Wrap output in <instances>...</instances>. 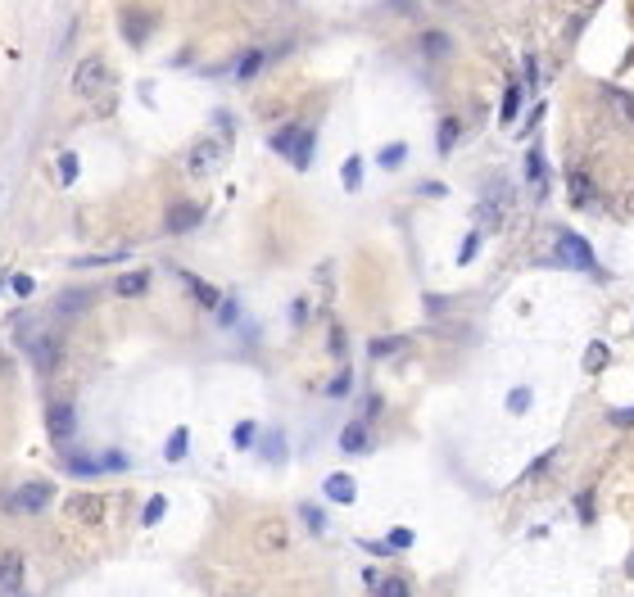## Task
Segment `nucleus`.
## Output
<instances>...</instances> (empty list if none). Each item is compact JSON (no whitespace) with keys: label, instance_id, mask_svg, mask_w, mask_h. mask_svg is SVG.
<instances>
[{"label":"nucleus","instance_id":"nucleus-40","mask_svg":"<svg viewBox=\"0 0 634 597\" xmlns=\"http://www.w3.org/2000/svg\"><path fill=\"white\" fill-rule=\"evenodd\" d=\"M476 249H480V236L472 231V236L463 240V254H458V258H463V263H472V258H476Z\"/></svg>","mask_w":634,"mask_h":597},{"label":"nucleus","instance_id":"nucleus-41","mask_svg":"<svg viewBox=\"0 0 634 597\" xmlns=\"http://www.w3.org/2000/svg\"><path fill=\"white\" fill-rule=\"evenodd\" d=\"M326 394H331V398H340V394H349V371H344V375H335V380H331V389H326Z\"/></svg>","mask_w":634,"mask_h":597},{"label":"nucleus","instance_id":"nucleus-20","mask_svg":"<svg viewBox=\"0 0 634 597\" xmlns=\"http://www.w3.org/2000/svg\"><path fill=\"white\" fill-rule=\"evenodd\" d=\"M258 69H263V50H249L245 59H240V69H236V77L240 82H249V77H254Z\"/></svg>","mask_w":634,"mask_h":597},{"label":"nucleus","instance_id":"nucleus-37","mask_svg":"<svg viewBox=\"0 0 634 597\" xmlns=\"http://www.w3.org/2000/svg\"><path fill=\"white\" fill-rule=\"evenodd\" d=\"M9 285H14V294H18V298H27V294L36 290V285H32V276H23V272H18V276H9Z\"/></svg>","mask_w":634,"mask_h":597},{"label":"nucleus","instance_id":"nucleus-19","mask_svg":"<svg viewBox=\"0 0 634 597\" xmlns=\"http://www.w3.org/2000/svg\"><path fill=\"white\" fill-rule=\"evenodd\" d=\"M300 131H304V127H295V122H290V127H281V131L272 136V150L290 154V150H295V141H300Z\"/></svg>","mask_w":634,"mask_h":597},{"label":"nucleus","instance_id":"nucleus-17","mask_svg":"<svg viewBox=\"0 0 634 597\" xmlns=\"http://www.w3.org/2000/svg\"><path fill=\"white\" fill-rule=\"evenodd\" d=\"M516 109H521V86H507V95H503V127L516 122Z\"/></svg>","mask_w":634,"mask_h":597},{"label":"nucleus","instance_id":"nucleus-32","mask_svg":"<svg viewBox=\"0 0 634 597\" xmlns=\"http://www.w3.org/2000/svg\"><path fill=\"white\" fill-rule=\"evenodd\" d=\"M376 597H412V593H408V584H403V580H386L376 589Z\"/></svg>","mask_w":634,"mask_h":597},{"label":"nucleus","instance_id":"nucleus-16","mask_svg":"<svg viewBox=\"0 0 634 597\" xmlns=\"http://www.w3.org/2000/svg\"><path fill=\"white\" fill-rule=\"evenodd\" d=\"M290 163L295 168H309L313 163V131H300V141H295V150H290Z\"/></svg>","mask_w":634,"mask_h":597},{"label":"nucleus","instance_id":"nucleus-12","mask_svg":"<svg viewBox=\"0 0 634 597\" xmlns=\"http://www.w3.org/2000/svg\"><path fill=\"white\" fill-rule=\"evenodd\" d=\"M326 498H331V503H353V498H358V489H353V475H344V470L326 475Z\"/></svg>","mask_w":634,"mask_h":597},{"label":"nucleus","instance_id":"nucleus-25","mask_svg":"<svg viewBox=\"0 0 634 597\" xmlns=\"http://www.w3.org/2000/svg\"><path fill=\"white\" fill-rule=\"evenodd\" d=\"M59 181H64V186L78 181V154H59Z\"/></svg>","mask_w":634,"mask_h":597},{"label":"nucleus","instance_id":"nucleus-9","mask_svg":"<svg viewBox=\"0 0 634 597\" xmlns=\"http://www.w3.org/2000/svg\"><path fill=\"white\" fill-rule=\"evenodd\" d=\"M223 145H218V141H199L195 150H190V159H186V168L195 172V177H204V172H213V163L223 159V154H218Z\"/></svg>","mask_w":634,"mask_h":597},{"label":"nucleus","instance_id":"nucleus-42","mask_svg":"<svg viewBox=\"0 0 634 597\" xmlns=\"http://www.w3.org/2000/svg\"><path fill=\"white\" fill-rule=\"evenodd\" d=\"M575 507H580V521L589 525V521H593V498H589V494H580V503H575Z\"/></svg>","mask_w":634,"mask_h":597},{"label":"nucleus","instance_id":"nucleus-35","mask_svg":"<svg viewBox=\"0 0 634 597\" xmlns=\"http://www.w3.org/2000/svg\"><path fill=\"white\" fill-rule=\"evenodd\" d=\"M403 154H408L403 145H386V150H381V168H399V163H403Z\"/></svg>","mask_w":634,"mask_h":597},{"label":"nucleus","instance_id":"nucleus-11","mask_svg":"<svg viewBox=\"0 0 634 597\" xmlns=\"http://www.w3.org/2000/svg\"><path fill=\"white\" fill-rule=\"evenodd\" d=\"M100 512H104V498H95V494H78V498H69V516H78V521H86V525L100 521Z\"/></svg>","mask_w":634,"mask_h":597},{"label":"nucleus","instance_id":"nucleus-3","mask_svg":"<svg viewBox=\"0 0 634 597\" xmlns=\"http://www.w3.org/2000/svg\"><path fill=\"white\" fill-rule=\"evenodd\" d=\"M23 349L32 353V362H36L41 375H50L59 367V340H55V335H23Z\"/></svg>","mask_w":634,"mask_h":597},{"label":"nucleus","instance_id":"nucleus-18","mask_svg":"<svg viewBox=\"0 0 634 597\" xmlns=\"http://www.w3.org/2000/svg\"><path fill=\"white\" fill-rule=\"evenodd\" d=\"M553 461H557V448H549V452H544L540 461H530V466H526V475H521V480H540V475H549V470H553Z\"/></svg>","mask_w":634,"mask_h":597},{"label":"nucleus","instance_id":"nucleus-15","mask_svg":"<svg viewBox=\"0 0 634 597\" xmlns=\"http://www.w3.org/2000/svg\"><path fill=\"white\" fill-rule=\"evenodd\" d=\"M186 285H190V294H195L204 308H218V303H223V294H218L209 281H199V276H190V272H186Z\"/></svg>","mask_w":634,"mask_h":597},{"label":"nucleus","instance_id":"nucleus-47","mask_svg":"<svg viewBox=\"0 0 634 597\" xmlns=\"http://www.w3.org/2000/svg\"><path fill=\"white\" fill-rule=\"evenodd\" d=\"M626 570H630V575H634V556H630V566H626Z\"/></svg>","mask_w":634,"mask_h":597},{"label":"nucleus","instance_id":"nucleus-5","mask_svg":"<svg viewBox=\"0 0 634 597\" xmlns=\"http://www.w3.org/2000/svg\"><path fill=\"white\" fill-rule=\"evenodd\" d=\"M199 217H204V208H199V204H186V199H181V204H172V208H168L163 226H168L172 236H186V231H195V226H199Z\"/></svg>","mask_w":634,"mask_h":597},{"label":"nucleus","instance_id":"nucleus-45","mask_svg":"<svg viewBox=\"0 0 634 597\" xmlns=\"http://www.w3.org/2000/svg\"><path fill=\"white\" fill-rule=\"evenodd\" d=\"M218 317H223V322H236V303H218Z\"/></svg>","mask_w":634,"mask_h":597},{"label":"nucleus","instance_id":"nucleus-7","mask_svg":"<svg viewBox=\"0 0 634 597\" xmlns=\"http://www.w3.org/2000/svg\"><path fill=\"white\" fill-rule=\"evenodd\" d=\"M18 589H23V556L0 552V597H18Z\"/></svg>","mask_w":634,"mask_h":597},{"label":"nucleus","instance_id":"nucleus-2","mask_svg":"<svg viewBox=\"0 0 634 597\" xmlns=\"http://www.w3.org/2000/svg\"><path fill=\"white\" fill-rule=\"evenodd\" d=\"M73 430H78V408H73V403H55V408H45V435H50L55 444H69Z\"/></svg>","mask_w":634,"mask_h":597},{"label":"nucleus","instance_id":"nucleus-10","mask_svg":"<svg viewBox=\"0 0 634 597\" xmlns=\"http://www.w3.org/2000/svg\"><path fill=\"white\" fill-rule=\"evenodd\" d=\"M286 525L281 521H263L258 525V534H254V543H258V552H286Z\"/></svg>","mask_w":634,"mask_h":597},{"label":"nucleus","instance_id":"nucleus-14","mask_svg":"<svg viewBox=\"0 0 634 597\" xmlns=\"http://www.w3.org/2000/svg\"><path fill=\"white\" fill-rule=\"evenodd\" d=\"M340 448L344 452H362L367 448V426H362V421H349V426L340 430Z\"/></svg>","mask_w":634,"mask_h":597},{"label":"nucleus","instance_id":"nucleus-44","mask_svg":"<svg viewBox=\"0 0 634 597\" xmlns=\"http://www.w3.org/2000/svg\"><path fill=\"white\" fill-rule=\"evenodd\" d=\"M571 186H575V199L584 204V199H589V181H584V177H571Z\"/></svg>","mask_w":634,"mask_h":597},{"label":"nucleus","instance_id":"nucleus-21","mask_svg":"<svg viewBox=\"0 0 634 597\" xmlns=\"http://www.w3.org/2000/svg\"><path fill=\"white\" fill-rule=\"evenodd\" d=\"M458 131H463V127H458V118H444V122H439V154H449V150H453Z\"/></svg>","mask_w":634,"mask_h":597},{"label":"nucleus","instance_id":"nucleus-43","mask_svg":"<svg viewBox=\"0 0 634 597\" xmlns=\"http://www.w3.org/2000/svg\"><path fill=\"white\" fill-rule=\"evenodd\" d=\"M612 426H634V408H621V412H612Z\"/></svg>","mask_w":634,"mask_h":597},{"label":"nucleus","instance_id":"nucleus-46","mask_svg":"<svg viewBox=\"0 0 634 597\" xmlns=\"http://www.w3.org/2000/svg\"><path fill=\"white\" fill-rule=\"evenodd\" d=\"M331 353H344V331H331Z\"/></svg>","mask_w":634,"mask_h":597},{"label":"nucleus","instance_id":"nucleus-38","mask_svg":"<svg viewBox=\"0 0 634 597\" xmlns=\"http://www.w3.org/2000/svg\"><path fill=\"white\" fill-rule=\"evenodd\" d=\"M304 525H309V529H317V534H322V529H326V521H322V512H317V507H304Z\"/></svg>","mask_w":634,"mask_h":597},{"label":"nucleus","instance_id":"nucleus-31","mask_svg":"<svg viewBox=\"0 0 634 597\" xmlns=\"http://www.w3.org/2000/svg\"><path fill=\"white\" fill-rule=\"evenodd\" d=\"M358 181H362V159H349V163H344V186L358 190Z\"/></svg>","mask_w":634,"mask_h":597},{"label":"nucleus","instance_id":"nucleus-48","mask_svg":"<svg viewBox=\"0 0 634 597\" xmlns=\"http://www.w3.org/2000/svg\"><path fill=\"white\" fill-rule=\"evenodd\" d=\"M0 371H5V358H0Z\"/></svg>","mask_w":634,"mask_h":597},{"label":"nucleus","instance_id":"nucleus-36","mask_svg":"<svg viewBox=\"0 0 634 597\" xmlns=\"http://www.w3.org/2000/svg\"><path fill=\"white\" fill-rule=\"evenodd\" d=\"M526 172H530V181H535V186H540V181H544V163H540V150H530V154H526Z\"/></svg>","mask_w":634,"mask_h":597},{"label":"nucleus","instance_id":"nucleus-13","mask_svg":"<svg viewBox=\"0 0 634 597\" xmlns=\"http://www.w3.org/2000/svg\"><path fill=\"white\" fill-rule=\"evenodd\" d=\"M122 298H141L150 290V272H127V276H118V285H113Z\"/></svg>","mask_w":634,"mask_h":597},{"label":"nucleus","instance_id":"nucleus-30","mask_svg":"<svg viewBox=\"0 0 634 597\" xmlns=\"http://www.w3.org/2000/svg\"><path fill=\"white\" fill-rule=\"evenodd\" d=\"M603 362H607V349H603V344H589V353H584V371H598Z\"/></svg>","mask_w":634,"mask_h":597},{"label":"nucleus","instance_id":"nucleus-1","mask_svg":"<svg viewBox=\"0 0 634 597\" xmlns=\"http://www.w3.org/2000/svg\"><path fill=\"white\" fill-rule=\"evenodd\" d=\"M73 91L86 95V100H95V109L100 113H109V69H104V59L100 55H86V59L73 69Z\"/></svg>","mask_w":634,"mask_h":597},{"label":"nucleus","instance_id":"nucleus-23","mask_svg":"<svg viewBox=\"0 0 634 597\" xmlns=\"http://www.w3.org/2000/svg\"><path fill=\"white\" fill-rule=\"evenodd\" d=\"M403 349V335H390V340H372V358H390V353Z\"/></svg>","mask_w":634,"mask_h":597},{"label":"nucleus","instance_id":"nucleus-26","mask_svg":"<svg viewBox=\"0 0 634 597\" xmlns=\"http://www.w3.org/2000/svg\"><path fill=\"white\" fill-rule=\"evenodd\" d=\"M421 50H426V55H444L449 50V36L444 32H426V36H421Z\"/></svg>","mask_w":634,"mask_h":597},{"label":"nucleus","instance_id":"nucleus-6","mask_svg":"<svg viewBox=\"0 0 634 597\" xmlns=\"http://www.w3.org/2000/svg\"><path fill=\"white\" fill-rule=\"evenodd\" d=\"M150 27H155L150 9H122V36H127V45H146Z\"/></svg>","mask_w":634,"mask_h":597},{"label":"nucleus","instance_id":"nucleus-39","mask_svg":"<svg viewBox=\"0 0 634 597\" xmlns=\"http://www.w3.org/2000/svg\"><path fill=\"white\" fill-rule=\"evenodd\" d=\"M390 547H412V529H390Z\"/></svg>","mask_w":634,"mask_h":597},{"label":"nucleus","instance_id":"nucleus-22","mask_svg":"<svg viewBox=\"0 0 634 597\" xmlns=\"http://www.w3.org/2000/svg\"><path fill=\"white\" fill-rule=\"evenodd\" d=\"M86 303H91V294H86V290H69L59 298V312H82Z\"/></svg>","mask_w":634,"mask_h":597},{"label":"nucleus","instance_id":"nucleus-27","mask_svg":"<svg viewBox=\"0 0 634 597\" xmlns=\"http://www.w3.org/2000/svg\"><path fill=\"white\" fill-rule=\"evenodd\" d=\"M163 512H168V498H150V503H146V516H141V521H146V525H155V521H163Z\"/></svg>","mask_w":634,"mask_h":597},{"label":"nucleus","instance_id":"nucleus-33","mask_svg":"<svg viewBox=\"0 0 634 597\" xmlns=\"http://www.w3.org/2000/svg\"><path fill=\"white\" fill-rule=\"evenodd\" d=\"M254 435H258V426H254V421H240L232 439H236V448H249V439H254Z\"/></svg>","mask_w":634,"mask_h":597},{"label":"nucleus","instance_id":"nucleus-24","mask_svg":"<svg viewBox=\"0 0 634 597\" xmlns=\"http://www.w3.org/2000/svg\"><path fill=\"white\" fill-rule=\"evenodd\" d=\"M186 439H190V435H186L181 426L172 430V439H168V461H181V457H186Z\"/></svg>","mask_w":634,"mask_h":597},{"label":"nucleus","instance_id":"nucleus-8","mask_svg":"<svg viewBox=\"0 0 634 597\" xmlns=\"http://www.w3.org/2000/svg\"><path fill=\"white\" fill-rule=\"evenodd\" d=\"M55 498V484H45V480H32V484H23L14 494V507H23V512H45V503Z\"/></svg>","mask_w":634,"mask_h":597},{"label":"nucleus","instance_id":"nucleus-29","mask_svg":"<svg viewBox=\"0 0 634 597\" xmlns=\"http://www.w3.org/2000/svg\"><path fill=\"white\" fill-rule=\"evenodd\" d=\"M526 408H530V389H512V394H507V412H516V417H521Z\"/></svg>","mask_w":634,"mask_h":597},{"label":"nucleus","instance_id":"nucleus-4","mask_svg":"<svg viewBox=\"0 0 634 597\" xmlns=\"http://www.w3.org/2000/svg\"><path fill=\"white\" fill-rule=\"evenodd\" d=\"M557 254H562V263L580 267V272H593V249L584 245L575 231H562V236H557Z\"/></svg>","mask_w":634,"mask_h":597},{"label":"nucleus","instance_id":"nucleus-34","mask_svg":"<svg viewBox=\"0 0 634 597\" xmlns=\"http://www.w3.org/2000/svg\"><path fill=\"white\" fill-rule=\"evenodd\" d=\"M263 457H267V461H286V448H281V435H276V430H272V435H267V448H263Z\"/></svg>","mask_w":634,"mask_h":597},{"label":"nucleus","instance_id":"nucleus-28","mask_svg":"<svg viewBox=\"0 0 634 597\" xmlns=\"http://www.w3.org/2000/svg\"><path fill=\"white\" fill-rule=\"evenodd\" d=\"M100 466H104V461H91V457H69V470H73V475H95Z\"/></svg>","mask_w":634,"mask_h":597}]
</instances>
